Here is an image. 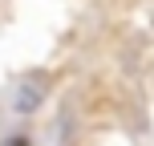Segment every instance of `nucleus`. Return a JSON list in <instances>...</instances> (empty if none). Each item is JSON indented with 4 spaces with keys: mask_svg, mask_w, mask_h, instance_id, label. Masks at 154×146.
<instances>
[{
    "mask_svg": "<svg viewBox=\"0 0 154 146\" xmlns=\"http://www.w3.org/2000/svg\"><path fill=\"white\" fill-rule=\"evenodd\" d=\"M45 93H49V85L45 81H16L12 89H8V114L12 118H29V114H37L41 110V101H45Z\"/></svg>",
    "mask_w": 154,
    "mask_h": 146,
    "instance_id": "nucleus-1",
    "label": "nucleus"
},
{
    "mask_svg": "<svg viewBox=\"0 0 154 146\" xmlns=\"http://www.w3.org/2000/svg\"><path fill=\"white\" fill-rule=\"evenodd\" d=\"M0 146H37V138H32L29 130H8L4 138H0Z\"/></svg>",
    "mask_w": 154,
    "mask_h": 146,
    "instance_id": "nucleus-2",
    "label": "nucleus"
}]
</instances>
